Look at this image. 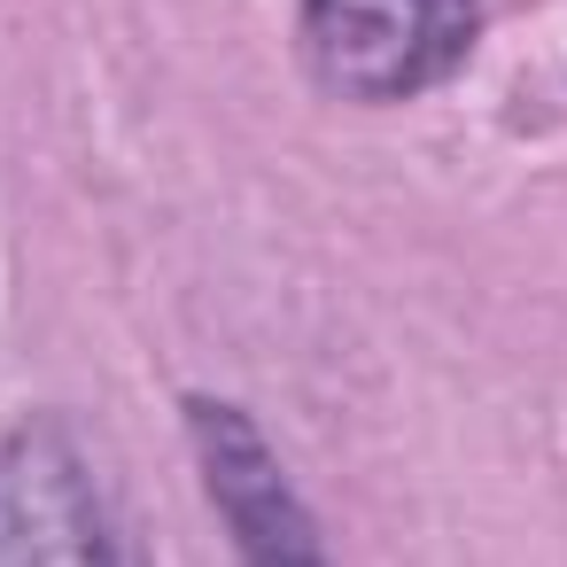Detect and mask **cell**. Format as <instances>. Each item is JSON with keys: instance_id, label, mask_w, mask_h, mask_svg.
<instances>
[{"instance_id": "cell-2", "label": "cell", "mask_w": 567, "mask_h": 567, "mask_svg": "<svg viewBox=\"0 0 567 567\" xmlns=\"http://www.w3.org/2000/svg\"><path fill=\"white\" fill-rule=\"evenodd\" d=\"M94 466L55 412H32L0 435V567H117Z\"/></svg>"}, {"instance_id": "cell-3", "label": "cell", "mask_w": 567, "mask_h": 567, "mask_svg": "<svg viewBox=\"0 0 567 567\" xmlns=\"http://www.w3.org/2000/svg\"><path fill=\"white\" fill-rule=\"evenodd\" d=\"M179 420H187L195 474H203V489H210L234 551L249 567H319L327 559V536H319L311 505L296 497L288 466L272 458L265 427L234 396H210V389H187L179 396Z\"/></svg>"}, {"instance_id": "cell-1", "label": "cell", "mask_w": 567, "mask_h": 567, "mask_svg": "<svg viewBox=\"0 0 567 567\" xmlns=\"http://www.w3.org/2000/svg\"><path fill=\"white\" fill-rule=\"evenodd\" d=\"M482 32V0H303L296 63L334 102H412L443 86Z\"/></svg>"}]
</instances>
